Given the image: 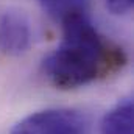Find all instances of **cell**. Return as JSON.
<instances>
[{
	"label": "cell",
	"instance_id": "obj_2",
	"mask_svg": "<svg viewBox=\"0 0 134 134\" xmlns=\"http://www.w3.org/2000/svg\"><path fill=\"white\" fill-rule=\"evenodd\" d=\"M87 125L81 114L53 108L33 112L19 120L9 134H86Z\"/></svg>",
	"mask_w": 134,
	"mask_h": 134
},
{
	"label": "cell",
	"instance_id": "obj_1",
	"mask_svg": "<svg viewBox=\"0 0 134 134\" xmlns=\"http://www.w3.org/2000/svg\"><path fill=\"white\" fill-rule=\"evenodd\" d=\"M63 42L42 59V73L58 89L86 86L125 63L120 48L98 33L86 13L73 14L63 22Z\"/></svg>",
	"mask_w": 134,
	"mask_h": 134
},
{
	"label": "cell",
	"instance_id": "obj_4",
	"mask_svg": "<svg viewBox=\"0 0 134 134\" xmlns=\"http://www.w3.org/2000/svg\"><path fill=\"white\" fill-rule=\"evenodd\" d=\"M101 134H134V106L131 98L120 100L100 123Z\"/></svg>",
	"mask_w": 134,
	"mask_h": 134
},
{
	"label": "cell",
	"instance_id": "obj_6",
	"mask_svg": "<svg viewBox=\"0 0 134 134\" xmlns=\"http://www.w3.org/2000/svg\"><path fill=\"white\" fill-rule=\"evenodd\" d=\"M108 9L114 14H126L133 8L134 0H104Z\"/></svg>",
	"mask_w": 134,
	"mask_h": 134
},
{
	"label": "cell",
	"instance_id": "obj_5",
	"mask_svg": "<svg viewBox=\"0 0 134 134\" xmlns=\"http://www.w3.org/2000/svg\"><path fill=\"white\" fill-rule=\"evenodd\" d=\"M42 9L55 20L63 22L66 17L86 13L87 0H39Z\"/></svg>",
	"mask_w": 134,
	"mask_h": 134
},
{
	"label": "cell",
	"instance_id": "obj_3",
	"mask_svg": "<svg viewBox=\"0 0 134 134\" xmlns=\"http://www.w3.org/2000/svg\"><path fill=\"white\" fill-rule=\"evenodd\" d=\"M31 44L28 19L20 11H6L0 17V52L8 56H19Z\"/></svg>",
	"mask_w": 134,
	"mask_h": 134
}]
</instances>
